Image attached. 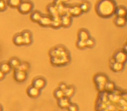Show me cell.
Here are the masks:
<instances>
[{
  "mask_svg": "<svg viewBox=\"0 0 127 111\" xmlns=\"http://www.w3.org/2000/svg\"><path fill=\"white\" fill-rule=\"evenodd\" d=\"M37 23H39V25L42 27H51V18L48 16H42Z\"/></svg>",
  "mask_w": 127,
  "mask_h": 111,
  "instance_id": "7c38bea8",
  "label": "cell"
},
{
  "mask_svg": "<svg viewBox=\"0 0 127 111\" xmlns=\"http://www.w3.org/2000/svg\"><path fill=\"white\" fill-rule=\"evenodd\" d=\"M126 48H127V46H126V44H125V47H124V49H123V51H124V52H125V53H126V52H127V49H126Z\"/></svg>",
  "mask_w": 127,
  "mask_h": 111,
  "instance_id": "f35d334b",
  "label": "cell"
},
{
  "mask_svg": "<svg viewBox=\"0 0 127 111\" xmlns=\"http://www.w3.org/2000/svg\"><path fill=\"white\" fill-rule=\"evenodd\" d=\"M17 9L18 10V12L21 13L23 15H26L29 14L32 11V9H33V4H32L31 1H28V0H25V1H22L20 3L19 6H18Z\"/></svg>",
  "mask_w": 127,
  "mask_h": 111,
  "instance_id": "7a4b0ae2",
  "label": "cell"
},
{
  "mask_svg": "<svg viewBox=\"0 0 127 111\" xmlns=\"http://www.w3.org/2000/svg\"><path fill=\"white\" fill-rule=\"evenodd\" d=\"M64 96L68 97V98H71V96H73L75 93V88L73 86H67V88L64 90Z\"/></svg>",
  "mask_w": 127,
  "mask_h": 111,
  "instance_id": "44dd1931",
  "label": "cell"
},
{
  "mask_svg": "<svg viewBox=\"0 0 127 111\" xmlns=\"http://www.w3.org/2000/svg\"><path fill=\"white\" fill-rule=\"evenodd\" d=\"M114 23L118 27H124L126 24V18L122 17H117L114 20Z\"/></svg>",
  "mask_w": 127,
  "mask_h": 111,
  "instance_id": "ffe728a7",
  "label": "cell"
},
{
  "mask_svg": "<svg viewBox=\"0 0 127 111\" xmlns=\"http://www.w3.org/2000/svg\"><path fill=\"white\" fill-rule=\"evenodd\" d=\"M70 0H56V4H66V3H68L69 2Z\"/></svg>",
  "mask_w": 127,
  "mask_h": 111,
  "instance_id": "d590c367",
  "label": "cell"
},
{
  "mask_svg": "<svg viewBox=\"0 0 127 111\" xmlns=\"http://www.w3.org/2000/svg\"><path fill=\"white\" fill-rule=\"evenodd\" d=\"M70 104H71V102H70V98H68V97L64 96L63 98L58 100V107L61 108V109H67V108L69 107Z\"/></svg>",
  "mask_w": 127,
  "mask_h": 111,
  "instance_id": "4fadbf2b",
  "label": "cell"
},
{
  "mask_svg": "<svg viewBox=\"0 0 127 111\" xmlns=\"http://www.w3.org/2000/svg\"><path fill=\"white\" fill-rule=\"evenodd\" d=\"M26 78H27L26 72H24V71H20V70H16V69H15V73H14L15 81H17L18 83H24V82L26 80Z\"/></svg>",
  "mask_w": 127,
  "mask_h": 111,
  "instance_id": "ba28073f",
  "label": "cell"
},
{
  "mask_svg": "<svg viewBox=\"0 0 127 111\" xmlns=\"http://www.w3.org/2000/svg\"><path fill=\"white\" fill-rule=\"evenodd\" d=\"M26 93H27V95L30 97H32V98H37V97H38L39 95H40V89L35 88L34 86H31L27 89Z\"/></svg>",
  "mask_w": 127,
  "mask_h": 111,
  "instance_id": "8fae6325",
  "label": "cell"
},
{
  "mask_svg": "<svg viewBox=\"0 0 127 111\" xmlns=\"http://www.w3.org/2000/svg\"><path fill=\"white\" fill-rule=\"evenodd\" d=\"M51 57H70L69 52L67 49L64 47H57L53 48L49 52Z\"/></svg>",
  "mask_w": 127,
  "mask_h": 111,
  "instance_id": "3957f363",
  "label": "cell"
},
{
  "mask_svg": "<svg viewBox=\"0 0 127 111\" xmlns=\"http://www.w3.org/2000/svg\"><path fill=\"white\" fill-rule=\"evenodd\" d=\"M46 84V82L44 78L42 77H37L32 81V86H34L35 88L38 89H42L43 88H44Z\"/></svg>",
  "mask_w": 127,
  "mask_h": 111,
  "instance_id": "30bf717a",
  "label": "cell"
},
{
  "mask_svg": "<svg viewBox=\"0 0 127 111\" xmlns=\"http://www.w3.org/2000/svg\"><path fill=\"white\" fill-rule=\"evenodd\" d=\"M124 67H125V64H121V63L114 62L111 64V69L114 72H120L124 69Z\"/></svg>",
  "mask_w": 127,
  "mask_h": 111,
  "instance_id": "5bb4252c",
  "label": "cell"
},
{
  "mask_svg": "<svg viewBox=\"0 0 127 111\" xmlns=\"http://www.w3.org/2000/svg\"><path fill=\"white\" fill-rule=\"evenodd\" d=\"M70 57H51V64L54 66H64L66 65L70 62Z\"/></svg>",
  "mask_w": 127,
  "mask_h": 111,
  "instance_id": "277c9868",
  "label": "cell"
},
{
  "mask_svg": "<svg viewBox=\"0 0 127 111\" xmlns=\"http://www.w3.org/2000/svg\"><path fill=\"white\" fill-rule=\"evenodd\" d=\"M20 63H21L20 60L18 58H17V57H12V58L9 61V64H10V66H11V69H15L18 68V66L19 65Z\"/></svg>",
  "mask_w": 127,
  "mask_h": 111,
  "instance_id": "d4e9b609",
  "label": "cell"
},
{
  "mask_svg": "<svg viewBox=\"0 0 127 111\" xmlns=\"http://www.w3.org/2000/svg\"><path fill=\"white\" fill-rule=\"evenodd\" d=\"M85 44H86V48H92L95 45V40L92 37H89L86 41H85Z\"/></svg>",
  "mask_w": 127,
  "mask_h": 111,
  "instance_id": "f546056e",
  "label": "cell"
},
{
  "mask_svg": "<svg viewBox=\"0 0 127 111\" xmlns=\"http://www.w3.org/2000/svg\"><path fill=\"white\" fill-rule=\"evenodd\" d=\"M32 42V38H24V45H30Z\"/></svg>",
  "mask_w": 127,
  "mask_h": 111,
  "instance_id": "e575fe53",
  "label": "cell"
},
{
  "mask_svg": "<svg viewBox=\"0 0 127 111\" xmlns=\"http://www.w3.org/2000/svg\"><path fill=\"white\" fill-rule=\"evenodd\" d=\"M115 14L117 17H122V18H125L126 16V8L125 6H117L116 10H115Z\"/></svg>",
  "mask_w": 127,
  "mask_h": 111,
  "instance_id": "9a60e30c",
  "label": "cell"
},
{
  "mask_svg": "<svg viewBox=\"0 0 127 111\" xmlns=\"http://www.w3.org/2000/svg\"><path fill=\"white\" fill-rule=\"evenodd\" d=\"M78 39H79V40L86 41L87 39L90 37V34H89V32L87 31L86 30H84V29H82V30H80L79 31H78Z\"/></svg>",
  "mask_w": 127,
  "mask_h": 111,
  "instance_id": "2e32d148",
  "label": "cell"
},
{
  "mask_svg": "<svg viewBox=\"0 0 127 111\" xmlns=\"http://www.w3.org/2000/svg\"><path fill=\"white\" fill-rule=\"evenodd\" d=\"M115 90V84L114 83H111V82H107L104 85V91L107 92H114Z\"/></svg>",
  "mask_w": 127,
  "mask_h": 111,
  "instance_id": "83f0119b",
  "label": "cell"
},
{
  "mask_svg": "<svg viewBox=\"0 0 127 111\" xmlns=\"http://www.w3.org/2000/svg\"><path fill=\"white\" fill-rule=\"evenodd\" d=\"M7 9V4L4 0H0V12L4 11Z\"/></svg>",
  "mask_w": 127,
  "mask_h": 111,
  "instance_id": "1f68e13d",
  "label": "cell"
},
{
  "mask_svg": "<svg viewBox=\"0 0 127 111\" xmlns=\"http://www.w3.org/2000/svg\"><path fill=\"white\" fill-rule=\"evenodd\" d=\"M68 111H78V107L76 105V104L71 103L69 105V107L67 108Z\"/></svg>",
  "mask_w": 127,
  "mask_h": 111,
  "instance_id": "836d02e7",
  "label": "cell"
},
{
  "mask_svg": "<svg viewBox=\"0 0 127 111\" xmlns=\"http://www.w3.org/2000/svg\"><path fill=\"white\" fill-rule=\"evenodd\" d=\"M11 68L10 66L9 63H1L0 64V70L2 71L4 74H8L11 71Z\"/></svg>",
  "mask_w": 127,
  "mask_h": 111,
  "instance_id": "7402d4cb",
  "label": "cell"
},
{
  "mask_svg": "<svg viewBox=\"0 0 127 111\" xmlns=\"http://www.w3.org/2000/svg\"><path fill=\"white\" fill-rule=\"evenodd\" d=\"M13 44L17 46L24 45V38L21 34H17L13 37Z\"/></svg>",
  "mask_w": 127,
  "mask_h": 111,
  "instance_id": "d6986e66",
  "label": "cell"
},
{
  "mask_svg": "<svg viewBox=\"0 0 127 111\" xmlns=\"http://www.w3.org/2000/svg\"><path fill=\"white\" fill-rule=\"evenodd\" d=\"M60 21H61V27L68 28L71 24V17L68 14H64L60 17Z\"/></svg>",
  "mask_w": 127,
  "mask_h": 111,
  "instance_id": "9c48e42d",
  "label": "cell"
},
{
  "mask_svg": "<svg viewBox=\"0 0 127 111\" xmlns=\"http://www.w3.org/2000/svg\"><path fill=\"white\" fill-rule=\"evenodd\" d=\"M108 82V78L104 74H97L94 76V83L96 85H105Z\"/></svg>",
  "mask_w": 127,
  "mask_h": 111,
  "instance_id": "52a82bcc",
  "label": "cell"
},
{
  "mask_svg": "<svg viewBox=\"0 0 127 111\" xmlns=\"http://www.w3.org/2000/svg\"><path fill=\"white\" fill-rule=\"evenodd\" d=\"M66 88H67V85L64 83H61L59 84V87H58V89H62V90H64Z\"/></svg>",
  "mask_w": 127,
  "mask_h": 111,
  "instance_id": "8d00e7d4",
  "label": "cell"
},
{
  "mask_svg": "<svg viewBox=\"0 0 127 111\" xmlns=\"http://www.w3.org/2000/svg\"><path fill=\"white\" fill-rule=\"evenodd\" d=\"M80 9H81V11L84 13H86L88 12L89 11H90L91 9V4L89 2H87V1H85V2H83L81 4L79 5Z\"/></svg>",
  "mask_w": 127,
  "mask_h": 111,
  "instance_id": "484cf974",
  "label": "cell"
},
{
  "mask_svg": "<svg viewBox=\"0 0 127 111\" xmlns=\"http://www.w3.org/2000/svg\"><path fill=\"white\" fill-rule=\"evenodd\" d=\"M66 14L70 15L71 17H78L82 14V11L79 5H74V6H71V7L67 8Z\"/></svg>",
  "mask_w": 127,
  "mask_h": 111,
  "instance_id": "8992f818",
  "label": "cell"
},
{
  "mask_svg": "<svg viewBox=\"0 0 127 111\" xmlns=\"http://www.w3.org/2000/svg\"><path fill=\"white\" fill-rule=\"evenodd\" d=\"M117 8L114 0H100L96 5V11L97 15L103 18L111 17Z\"/></svg>",
  "mask_w": 127,
  "mask_h": 111,
  "instance_id": "6da1fadb",
  "label": "cell"
},
{
  "mask_svg": "<svg viewBox=\"0 0 127 111\" xmlns=\"http://www.w3.org/2000/svg\"><path fill=\"white\" fill-rule=\"evenodd\" d=\"M23 38H32V33L29 30H24L21 33Z\"/></svg>",
  "mask_w": 127,
  "mask_h": 111,
  "instance_id": "d6a6232c",
  "label": "cell"
},
{
  "mask_svg": "<svg viewBox=\"0 0 127 111\" xmlns=\"http://www.w3.org/2000/svg\"><path fill=\"white\" fill-rule=\"evenodd\" d=\"M48 11L51 14V18H55V17H58V10H57V7L55 5H49L48 6Z\"/></svg>",
  "mask_w": 127,
  "mask_h": 111,
  "instance_id": "4316f807",
  "label": "cell"
},
{
  "mask_svg": "<svg viewBox=\"0 0 127 111\" xmlns=\"http://www.w3.org/2000/svg\"><path fill=\"white\" fill-rule=\"evenodd\" d=\"M22 1H23V0H7V1H6V4H7V6L15 9V8H18V6H19L20 3H21Z\"/></svg>",
  "mask_w": 127,
  "mask_h": 111,
  "instance_id": "603a6c76",
  "label": "cell"
},
{
  "mask_svg": "<svg viewBox=\"0 0 127 111\" xmlns=\"http://www.w3.org/2000/svg\"><path fill=\"white\" fill-rule=\"evenodd\" d=\"M30 69V65H29L27 63L23 62L20 63L19 65L18 66V68L16 69V70H20V71H24V72H27Z\"/></svg>",
  "mask_w": 127,
  "mask_h": 111,
  "instance_id": "cb8c5ba5",
  "label": "cell"
},
{
  "mask_svg": "<svg viewBox=\"0 0 127 111\" xmlns=\"http://www.w3.org/2000/svg\"><path fill=\"white\" fill-rule=\"evenodd\" d=\"M51 27L53 29H58L61 27V21H60V17H55L51 18Z\"/></svg>",
  "mask_w": 127,
  "mask_h": 111,
  "instance_id": "e0dca14e",
  "label": "cell"
},
{
  "mask_svg": "<svg viewBox=\"0 0 127 111\" xmlns=\"http://www.w3.org/2000/svg\"><path fill=\"white\" fill-rule=\"evenodd\" d=\"M76 46L80 49H84L86 48V44H85V41H83V40H79L78 39V42L76 44Z\"/></svg>",
  "mask_w": 127,
  "mask_h": 111,
  "instance_id": "4dcf8cb0",
  "label": "cell"
},
{
  "mask_svg": "<svg viewBox=\"0 0 127 111\" xmlns=\"http://www.w3.org/2000/svg\"><path fill=\"white\" fill-rule=\"evenodd\" d=\"M42 13L40 11H35L33 12H31V20L34 23H38V21L40 20L41 17H42Z\"/></svg>",
  "mask_w": 127,
  "mask_h": 111,
  "instance_id": "ac0fdd59",
  "label": "cell"
},
{
  "mask_svg": "<svg viewBox=\"0 0 127 111\" xmlns=\"http://www.w3.org/2000/svg\"><path fill=\"white\" fill-rule=\"evenodd\" d=\"M114 59L115 62H118V63H121V64H125L126 62V53H125L123 50H119L118 52H116L114 54L112 57Z\"/></svg>",
  "mask_w": 127,
  "mask_h": 111,
  "instance_id": "5b68a950",
  "label": "cell"
},
{
  "mask_svg": "<svg viewBox=\"0 0 127 111\" xmlns=\"http://www.w3.org/2000/svg\"><path fill=\"white\" fill-rule=\"evenodd\" d=\"M4 76H5V74H4V73H3L2 71L0 70V81H2V80L4 79Z\"/></svg>",
  "mask_w": 127,
  "mask_h": 111,
  "instance_id": "74e56055",
  "label": "cell"
},
{
  "mask_svg": "<svg viewBox=\"0 0 127 111\" xmlns=\"http://www.w3.org/2000/svg\"><path fill=\"white\" fill-rule=\"evenodd\" d=\"M64 96V90L60 89H58L54 91V97L57 99V100H59V99L63 98Z\"/></svg>",
  "mask_w": 127,
  "mask_h": 111,
  "instance_id": "f1b7e54d",
  "label": "cell"
},
{
  "mask_svg": "<svg viewBox=\"0 0 127 111\" xmlns=\"http://www.w3.org/2000/svg\"><path fill=\"white\" fill-rule=\"evenodd\" d=\"M0 111H3V108L1 107V105H0Z\"/></svg>",
  "mask_w": 127,
  "mask_h": 111,
  "instance_id": "ab89813d",
  "label": "cell"
}]
</instances>
